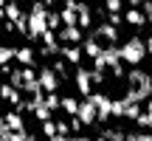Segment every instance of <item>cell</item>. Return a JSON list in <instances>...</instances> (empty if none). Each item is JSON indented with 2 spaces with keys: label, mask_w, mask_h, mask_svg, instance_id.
I'll return each instance as SVG.
<instances>
[{
  "label": "cell",
  "mask_w": 152,
  "mask_h": 141,
  "mask_svg": "<svg viewBox=\"0 0 152 141\" xmlns=\"http://www.w3.org/2000/svg\"><path fill=\"white\" fill-rule=\"evenodd\" d=\"M149 96H152V70L130 68V73H127V93H124V99H130V102H147Z\"/></svg>",
  "instance_id": "6da1fadb"
},
{
  "label": "cell",
  "mask_w": 152,
  "mask_h": 141,
  "mask_svg": "<svg viewBox=\"0 0 152 141\" xmlns=\"http://www.w3.org/2000/svg\"><path fill=\"white\" fill-rule=\"evenodd\" d=\"M48 31V3L45 0H34L31 11H28V40H42V34Z\"/></svg>",
  "instance_id": "7a4b0ae2"
},
{
  "label": "cell",
  "mask_w": 152,
  "mask_h": 141,
  "mask_svg": "<svg viewBox=\"0 0 152 141\" xmlns=\"http://www.w3.org/2000/svg\"><path fill=\"white\" fill-rule=\"evenodd\" d=\"M147 54H149L147 51V40H141L138 34L135 37H127L124 43H121V59H124L130 68H138L144 59H147Z\"/></svg>",
  "instance_id": "3957f363"
},
{
  "label": "cell",
  "mask_w": 152,
  "mask_h": 141,
  "mask_svg": "<svg viewBox=\"0 0 152 141\" xmlns=\"http://www.w3.org/2000/svg\"><path fill=\"white\" fill-rule=\"evenodd\" d=\"M39 85H42L45 93H56V90H59L62 76L54 70V65H51V68H39Z\"/></svg>",
  "instance_id": "277c9868"
},
{
  "label": "cell",
  "mask_w": 152,
  "mask_h": 141,
  "mask_svg": "<svg viewBox=\"0 0 152 141\" xmlns=\"http://www.w3.org/2000/svg\"><path fill=\"white\" fill-rule=\"evenodd\" d=\"M73 85H76V90L82 93V96H93V73L87 68H76V73H73Z\"/></svg>",
  "instance_id": "5b68a950"
},
{
  "label": "cell",
  "mask_w": 152,
  "mask_h": 141,
  "mask_svg": "<svg viewBox=\"0 0 152 141\" xmlns=\"http://www.w3.org/2000/svg\"><path fill=\"white\" fill-rule=\"evenodd\" d=\"M76 116L85 121V127H93V124L99 121V107H96V102H93L90 96H85V99H82V104H79V113H76Z\"/></svg>",
  "instance_id": "8992f818"
},
{
  "label": "cell",
  "mask_w": 152,
  "mask_h": 141,
  "mask_svg": "<svg viewBox=\"0 0 152 141\" xmlns=\"http://www.w3.org/2000/svg\"><path fill=\"white\" fill-rule=\"evenodd\" d=\"M85 28L82 26H62L59 28V43H65V45H82L85 43Z\"/></svg>",
  "instance_id": "52a82bcc"
},
{
  "label": "cell",
  "mask_w": 152,
  "mask_h": 141,
  "mask_svg": "<svg viewBox=\"0 0 152 141\" xmlns=\"http://www.w3.org/2000/svg\"><path fill=\"white\" fill-rule=\"evenodd\" d=\"M93 102H96V107H99V121H107L110 116H113V99L107 96V93H93Z\"/></svg>",
  "instance_id": "ba28073f"
},
{
  "label": "cell",
  "mask_w": 152,
  "mask_h": 141,
  "mask_svg": "<svg viewBox=\"0 0 152 141\" xmlns=\"http://www.w3.org/2000/svg\"><path fill=\"white\" fill-rule=\"evenodd\" d=\"M3 99L11 104V107H17V110H23V104H26L23 90H20V87H14L11 82H6V85H3Z\"/></svg>",
  "instance_id": "9c48e42d"
},
{
  "label": "cell",
  "mask_w": 152,
  "mask_h": 141,
  "mask_svg": "<svg viewBox=\"0 0 152 141\" xmlns=\"http://www.w3.org/2000/svg\"><path fill=\"white\" fill-rule=\"evenodd\" d=\"M124 20H127V26H132V28H141V26H147V11L144 9H138V6H130V9L124 11Z\"/></svg>",
  "instance_id": "30bf717a"
},
{
  "label": "cell",
  "mask_w": 152,
  "mask_h": 141,
  "mask_svg": "<svg viewBox=\"0 0 152 141\" xmlns=\"http://www.w3.org/2000/svg\"><path fill=\"white\" fill-rule=\"evenodd\" d=\"M93 34H96V37L99 40H104V43H107V45H113V43H118V26H113V23H102V26H99L96 28V31H93Z\"/></svg>",
  "instance_id": "8fae6325"
},
{
  "label": "cell",
  "mask_w": 152,
  "mask_h": 141,
  "mask_svg": "<svg viewBox=\"0 0 152 141\" xmlns=\"http://www.w3.org/2000/svg\"><path fill=\"white\" fill-rule=\"evenodd\" d=\"M3 124L9 127V130H14V133H28L26 130V121H23V116H20V110H9V113L3 116Z\"/></svg>",
  "instance_id": "7c38bea8"
},
{
  "label": "cell",
  "mask_w": 152,
  "mask_h": 141,
  "mask_svg": "<svg viewBox=\"0 0 152 141\" xmlns=\"http://www.w3.org/2000/svg\"><path fill=\"white\" fill-rule=\"evenodd\" d=\"M82 51H85V57L96 59V57L104 51V45H102V40H99L96 34H90V37H85V43H82Z\"/></svg>",
  "instance_id": "4fadbf2b"
},
{
  "label": "cell",
  "mask_w": 152,
  "mask_h": 141,
  "mask_svg": "<svg viewBox=\"0 0 152 141\" xmlns=\"http://www.w3.org/2000/svg\"><path fill=\"white\" fill-rule=\"evenodd\" d=\"M34 62H37V51H34L31 45H20V48H17V65L34 68Z\"/></svg>",
  "instance_id": "5bb4252c"
},
{
  "label": "cell",
  "mask_w": 152,
  "mask_h": 141,
  "mask_svg": "<svg viewBox=\"0 0 152 141\" xmlns=\"http://www.w3.org/2000/svg\"><path fill=\"white\" fill-rule=\"evenodd\" d=\"M82 54H85V51H82V45H65V43H62V59H68V62H71V65H79V62H82Z\"/></svg>",
  "instance_id": "9a60e30c"
},
{
  "label": "cell",
  "mask_w": 152,
  "mask_h": 141,
  "mask_svg": "<svg viewBox=\"0 0 152 141\" xmlns=\"http://www.w3.org/2000/svg\"><path fill=\"white\" fill-rule=\"evenodd\" d=\"M23 17H28V14H23V9H20V0H9V3H6V20H11V23H20Z\"/></svg>",
  "instance_id": "2e32d148"
},
{
  "label": "cell",
  "mask_w": 152,
  "mask_h": 141,
  "mask_svg": "<svg viewBox=\"0 0 152 141\" xmlns=\"http://www.w3.org/2000/svg\"><path fill=\"white\" fill-rule=\"evenodd\" d=\"M76 11H79V26L87 31V28L93 26V11H90V6H87V3H79V6H76Z\"/></svg>",
  "instance_id": "e0dca14e"
},
{
  "label": "cell",
  "mask_w": 152,
  "mask_h": 141,
  "mask_svg": "<svg viewBox=\"0 0 152 141\" xmlns=\"http://www.w3.org/2000/svg\"><path fill=\"white\" fill-rule=\"evenodd\" d=\"M96 141H127V133L115 130V127H104V130L99 133V138H96Z\"/></svg>",
  "instance_id": "ac0fdd59"
},
{
  "label": "cell",
  "mask_w": 152,
  "mask_h": 141,
  "mask_svg": "<svg viewBox=\"0 0 152 141\" xmlns=\"http://www.w3.org/2000/svg\"><path fill=\"white\" fill-rule=\"evenodd\" d=\"M79 104L82 102H76L73 96H62V110H65L68 116H76V113H79Z\"/></svg>",
  "instance_id": "d6986e66"
},
{
  "label": "cell",
  "mask_w": 152,
  "mask_h": 141,
  "mask_svg": "<svg viewBox=\"0 0 152 141\" xmlns=\"http://www.w3.org/2000/svg\"><path fill=\"white\" fill-rule=\"evenodd\" d=\"M51 113H54V110H51V107H48V104H45V102L34 107V119H37L39 124H42V121H48V119H51Z\"/></svg>",
  "instance_id": "ffe728a7"
},
{
  "label": "cell",
  "mask_w": 152,
  "mask_h": 141,
  "mask_svg": "<svg viewBox=\"0 0 152 141\" xmlns=\"http://www.w3.org/2000/svg\"><path fill=\"white\" fill-rule=\"evenodd\" d=\"M141 113H144V110H141V102H130V99H127V113H124V119L135 121Z\"/></svg>",
  "instance_id": "44dd1931"
},
{
  "label": "cell",
  "mask_w": 152,
  "mask_h": 141,
  "mask_svg": "<svg viewBox=\"0 0 152 141\" xmlns=\"http://www.w3.org/2000/svg\"><path fill=\"white\" fill-rule=\"evenodd\" d=\"M11 59H17V48L3 45V48H0V62H3V65H11Z\"/></svg>",
  "instance_id": "7402d4cb"
},
{
  "label": "cell",
  "mask_w": 152,
  "mask_h": 141,
  "mask_svg": "<svg viewBox=\"0 0 152 141\" xmlns=\"http://www.w3.org/2000/svg\"><path fill=\"white\" fill-rule=\"evenodd\" d=\"M62 26H65V23H62V11H48V28L59 31Z\"/></svg>",
  "instance_id": "603a6c76"
},
{
  "label": "cell",
  "mask_w": 152,
  "mask_h": 141,
  "mask_svg": "<svg viewBox=\"0 0 152 141\" xmlns=\"http://www.w3.org/2000/svg\"><path fill=\"white\" fill-rule=\"evenodd\" d=\"M42 136L45 138H54V136H59V127H56V121H42Z\"/></svg>",
  "instance_id": "cb8c5ba5"
},
{
  "label": "cell",
  "mask_w": 152,
  "mask_h": 141,
  "mask_svg": "<svg viewBox=\"0 0 152 141\" xmlns=\"http://www.w3.org/2000/svg\"><path fill=\"white\" fill-rule=\"evenodd\" d=\"M124 113H127V99H113V116L124 119Z\"/></svg>",
  "instance_id": "d4e9b609"
},
{
  "label": "cell",
  "mask_w": 152,
  "mask_h": 141,
  "mask_svg": "<svg viewBox=\"0 0 152 141\" xmlns=\"http://www.w3.org/2000/svg\"><path fill=\"white\" fill-rule=\"evenodd\" d=\"M127 141H152V133H144V130L127 133Z\"/></svg>",
  "instance_id": "484cf974"
},
{
  "label": "cell",
  "mask_w": 152,
  "mask_h": 141,
  "mask_svg": "<svg viewBox=\"0 0 152 141\" xmlns=\"http://www.w3.org/2000/svg\"><path fill=\"white\" fill-rule=\"evenodd\" d=\"M104 9H107V14H118L121 11V0H104Z\"/></svg>",
  "instance_id": "4316f807"
},
{
  "label": "cell",
  "mask_w": 152,
  "mask_h": 141,
  "mask_svg": "<svg viewBox=\"0 0 152 141\" xmlns=\"http://www.w3.org/2000/svg\"><path fill=\"white\" fill-rule=\"evenodd\" d=\"M56 127H59V136H71V133H73L71 121H65V119H59V121H56Z\"/></svg>",
  "instance_id": "83f0119b"
},
{
  "label": "cell",
  "mask_w": 152,
  "mask_h": 141,
  "mask_svg": "<svg viewBox=\"0 0 152 141\" xmlns=\"http://www.w3.org/2000/svg\"><path fill=\"white\" fill-rule=\"evenodd\" d=\"M54 70H56V73L62 76V82L68 79V65H65V62H62V59H56V62H54Z\"/></svg>",
  "instance_id": "f1b7e54d"
},
{
  "label": "cell",
  "mask_w": 152,
  "mask_h": 141,
  "mask_svg": "<svg viewBox=\"0 0 152 141\" xmlns=\"http://www.w3.org/2000/svg\"><path fill=\"white\" fill-rule=\"evenodd\" d=\"M107 20L113 23V26H121V23H127L124 17H121V11H118V14H107Z\"/></svg>",
  "instance_id": "f546056e"
},
{
  "label": "cell",
  "mask_w": 152,
  "mask_h": 141,
  "mask_svg": "<svg viewBox=\"0 0 152 141\" xmlns=\"http://www.w3.org/2000/svg\"><path fill=\"white\" fill-rule=\"evenodd\" d=\"M144 11H147V20H149V26H152V0H144V6H141Z\"/></svg>",
  "instance_id": "4dcf8cb0"
},
{
  "label": "cell",
  "mask_w": 152,
  "mask_h": 141,
  "mask_svg": "<svg viewBox=\"0 0 152 141\" xmlns=\"http://www.w3.org/2000/svg\"><path fill=\"white\" fill-rule=\"evenodd\" d=\"M71 141H93V138H87V136H79V133H73Z\"/></svg>",
  "instance_id": "1f68e13d"
},
{
  "label": "cell",
  "mask_w": 152,
  "mask_h": 141,
  "mask_svg": "<svg viewBox=\"0 0 152 141\" xmlns=\"http://www.w3.org/2000/svg\"><path fill=\"white\" fill-rule=\"evenodd\" d=\"M147 51L152 54V37H147Z\"/></svg>",
  "instance_id": "d6a6232c"
},
{
  "label": "cell",
  "mask_w": 152,
  "mask_h": 141,
  "mask_svg": "<svg viewBox=\"0 0 152 141\" xmlns=\"http://www.w3.org/2000/svg\"><path fill=\"white\" fill-rule=\"evenodd\" d=\"M130 6H144V0H130Z\"/></svg>",
  "instance_id": "836d02e7"
},
{
  "label": "cell",
  "mask_w": 152,
  "mask_h": 141,
  "mask_svg": "<svg viewBox=\"0 0 152 141\" xmlns=\"http://www.w3.org/2000/svg\"><path fill=\"white\" fill-rule=\"evenodd\" d=\"M26 141H37V136H31V133H28V138H26Z\"/></svg>",
  "instance_id": "e575fe53"
}]
</instances>
